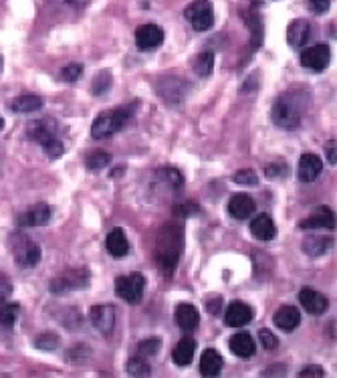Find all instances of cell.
<instances>
[{
	"label": "cell",
	"mask_w": 337,
	"mask_h": 378,
	"mask_svg": "<svg viewBox=\"0 0 337 378\" xmlns=\"http://www.w3.org/2000/svg\"><path fill=\"white\" fill-rule=\"evenodd\" d=\"M307 97L301 95V91H287L283 93L275 106H273V112L271 117L273 121L279 126V128H285V130H295L299 128L301 121H303V115L307 112Z\"/></svg>",
	"instance_id": "obj_1"
},
{
	"label": "cell",
	"mask_w": 337,
	"mask_h": 378,
	"mask_svg": "<svg viewBox=\"0 0 337 378\" xmlns=\"http://www.w3.org/2000/svg\"><path fill=\"white\" fill-rule=\"evenodd\" d=\"M132 115H134V108H115V110L99 114L91 126V138L93 140L110 138L132 119Z\"/></svg>",
	"instance_id": "obj_2"
},
{
	"label": "cell",
	"mask_w": 337,
	"mask_h": 378,
	"mask_svg": "<svg viewBox=\"0 0 337 378\" xmlns=\"http://www.w3.org/2000/svg\"><path fill=\"white\" fill-rule=\"evenodd\" d=\"M29 138L38 142L51 158H59L65 152L63 142L57 138V123L53 119H38L35 123H31Z\"/></svg>",
	"instance_id": "obj_3"
},
{
	"label": "cell",
	"mask_w": 337,
	"mask_h": 378,
	"mask_svg": "<svg viewBox=\"0 0 337 378\" xmlns=\"http://www.w3.org/2000/svg\"><path fill=\"white\" fill-rule=\"evenodd\" d=\"M174 225H166L164 233L168 235L166 243L162 239H158V251H155V261L160 265L162 271L170 273L174 271V267L178 263V257H180V251H182V237L178 241H172V235H174Z\"/></svg>",
	"instance_id": "obj_4"
},
{
	"label": "cell",
	"mask_w": 337,
	"mask_h": 378,
	"mask_svg": "<svg viewBox=\"0 0 337 378\" xmlns=\"http://www.w3.org/2000/svg\"><path fill=\"white\" fill-rule=\"evenodd\" d=\"M146 292V277L142 273H129L115 279V294L127 303H140Z\"/></svg>",
	"instance_id": "obj_5"
},
{
	"label": "cell",
	"mask_w": 337,
	"mask_h": 378,
	"mask_svg": "<svg viewBox=\"0 0 337 378\" xmlns=\"http://www.w3.org/2000/svg\"><path fill=\"white\" fill-rule=\"evenodd\" d=\"M186 21L192 25L194 31L204 33L208 29H212L214 25V8L210 0H194L188 4V8L184 10Z\"/></svg>",
	"instance_id": "obj_6"
},
{
	"label": "cell",
	"mask_w": 337,
	"mask_h": 378,
	"mask_svg": "<svg viewBox=\"0 0 337 378\" xmlns=\"http://www.w3.org/2000/svg\"><path fill=\"white\" fill-rule=\"evenodd\" d=\"M329 61H332V49L327 45H313L301 51V65L307 67L309 71L321 73L327 69Z\"/></svg>",
	"instance_id": "obj_7"
},
{
	"label": "cell",
	"mask_w": 337,
	"mask_h": 378,
	"mask_svg": "<svg viewBox=\"0 0 337 378\" xmlns=\"http://www.w3.org/2000/svg\"><path fill=\"white\" fill-rule=\"evenodd\" d=\"M87 279H89V273L85 269H79L73 273H65V275H59L51 281V292L55 296H63V294H69L77 287H85L87 285Z\"/></svg>",
	"instance_id": "obj_8"
},
{
	"label": "cell",
	"mask_w": 337,
	"mask_h": 378,
	"mask_svg": "<svg viewBox=\"0 0 337 378\" xmlns=\"http://www.w3.org/2000/svg\"><path fill=\"white\" fill-rule=\"evenodd\" d=\"M253 318H255V311L249 303L232 302L226 307L225 324L228 328H242L249 322H253Z\"/></svg>",
	"instance_id": "obj_9"
},
{
	"label": "cell",
	"mask_w": 337,
	"mask_h": 378,
	"mask_svg": "<svg viewBox=\"0 0 337 378\" xmlns=\"http://www.w3.org/2000/svg\"><path fill=\"white\" fill-rule=\"evenodd\" d=\"M164 43V31L158 25H142L136 31V45L140 51H153Z\"/></svg>",
	"instance_id": "obj_10"
},
{
	"label": "cell",
	"mask_w": 337,
	"mask_h": 378,
	"mask_svg": "<svg viewBox=\"0 0 337 378\" xmlns=\"http://www.w3.org/2000/svg\"><path fill=\"white\" fill-rule=\"evenodd\" d=\"M89 320L101 334H110L115 326V309L113 305H93L89 309Z\"/></svg>",
	"instance_id": "obj_11"
},
{
	"label": "cell",
	"mask_w": 337,
	"mask_h": 378,
	"mask_svg": "<svg viewBox=\"0 0 337 378\" xmlns=\"http://www.w3.org/2000/svg\"><path fill=\"white\" fill-rule=\"evenodd\" d=\"M299 302L301 305L305 307V311L313 314V316H321L327 311L329 307V302L323 294H319L317 290L313 287H303L299 292Z\"/></svg>",
	"instance_id": "obj_12"
},
{
	"label": "cell",
	"mask_w": 337,
	"mask_h": 378,
	"mask_svg": "<svg viewBox=\"0 0 337 378\" xmlns=\"http://www.w3.org/2000/svg\"><path fill=\"white\" fill-rule=\"evenodd\" d=\"M257 209V202L249 196V194H234L230 200H228V213L232 219L236 221H247L253 217Z\"/></svg>",
	"instance_id": "obj_13"
},
{
	"label": "cell",
	"mask_w": 337,
	"mask_h": 378,
	"mask_svg": "<svg viewBox=\"0 0 337 378\" xmlns=\"http://www.w3.org/2000/svg\"><path fill=\"white\" fill-rule=\"evenodd\" d=\"M301 228H336V213L329 206H317L299 223Z\"/></svg>",
	"instance_id": "obj_14"
},
{
	"label": "cell",
	"mask_w": 337,
	"mask_h": 378,
	"mask_svg": "<svg viewBox=\"0 0 337 378\" xmlns=\"http://www.w3.org/2000/svg\"><path fill=\"white\" fill-rule=\"evenodd\" d=\"M14 261L23 269H31L40 261V249L33 241H21V245H14Z\"/></svg>",
	"instance_id": "obj_15"
},
{
	"label": "cell",
	"mask_w": 337,
	"mask_h": 378,
	"mask_svg": "<svg viewBox=\"0 0 337 378\" xmlns=\"http://www.w3.org/2000/svg\"><path fill=\"white\" fill-rule=\"evenodd\" d=\"M51 219V206L49 204H35L31 206L27 213H23L18 217V227L23 228H35V227H42L45 223H49Z\"/></svg>",
	"instance_id": "obj_16"
},
{
	"label": "cell",
	"mask_w": 337,
	"mask_h": 378,
	"mask_svg": "<svg viewBox=\"0 0 337 378\" xmlns=\"http://www.w3.org/2000/svg\"><path fill=\"white\" fill-rule=\"evenodd\" d=\"M299 180L301 182H313L323 172V162L317 154H303L299 158Z\"/></svg>",
	"instance_id": "obj_17"
},
{
	"label": "cell",
	"mask_w": 337,
	"mask_h": 378,
	"mask_svg": "<svg viewBox=\"0 0 337 378\" xmlns=\"http://www.w3.org/2000/svg\"><path fill=\"white\" fill-rule=\"evenodd\" d=\"M273 322H275V326H277L279 330H283V332H293V330L299 328L301 311L297 307H293V305H283V307L277 309Z\"/></svg>",
	"instance_id": "obj_18"
},
{
	"label": "cell",
	"mask_w": 337,
	"mask_h": 378,
	"mask_svg": "<svg viewBox=\"0 0 337 378\" xmlns=\"http://www.w3.org/2000/svg\"><path fill=\"white\" fill-rule=\"evenodd\" d=\"M176 324L180 326V330H184V332H192V330H196L198 328V324H200V314H198V309L194 307V305H190V303H180L178 307H176Z\"/></svg>",
	"instance_id": "obj_19"
},
{
	"label": "cell",
	"mask_w": 337,
	"mask_h": 378,
	"mask_svg": "<svg viewBox=\"0 0 337 378\" xmlns=\"http://www.w3.org/2000/svg\"><path fill=\"white\" fill-rule=\"evenodd\" d=\"M228 346H230L232 354H236L238 358H245V360L255 356V350H257V344H255L253 336L249 332H240V334L232 336Z\"/></svg>",
	"instance_id": "obj_20"
},
{
	"label": "cell",
	"mask_w": 337,
	"mask_h": 378,
	"mask_svg": "<svg viewBox=\"0 0 337 378\" xmlns=\"http://www.w3.org/2000/svg\"><path fill=\"white\" fill-rule=\"evenodd\" d=\"M251 233L259 239V241H273L275 235H277V227H275V221L266 215L261 213L253 219L251 223Z\"/></svg>",
	"instance_id": "obj_21"
},
{
	"label": "cell",
	"mask_w": 337,
	"mask_h": 378,
	"mask_svg": "<svg viewBox=\"0 0 337 378\" xmlns=\"http://www.w3.org/2000/svg\"><path fill=\"white\" fill-rule=\"evenodd\" d=\"M223 356L221 352H216L214 348H208L204 350L202 358H200V373L202 377H219L221 370H223Z\"/></svg>",
	"instance_id": "obj_22"
},
{
	"label": "cell",
	"mask_w": 337,
	"mask_h": 378,
	"mask_svg": "<svg viewBox=\"0 0 337 378\" xmlns=\"http://www.w3.org/2000/svg\"><path fill=\"white\" fill-rule=\"evenodd\" d=\"M309 37H311V27H309V23H307L305 19L293 21V23L289 25V29H287V40H289V45L295 47V49L303 47Z\"/></svg>",
	"instance_id": "obj_23"
},
{
	"label": "cell",
	"mask_w": 337,
	"mask_h": 378,
	"mask_svg": "<svg viewBox=\"0 0 337 378\" xmlns=\"http://www.w3.org/2000/svg\"><path fill=\"white\" fill-rule=\"evenodd\" d=\"M105 247L108 251L112 253L113 257H125L129 253V243H127V237L121 228H113L112 233L108 235L105 239Z\"/></svg>",
	"instance_id": "obj_24"
},
{
	"label": "cell",
	"mask_w": 337,
	"mask_h": 378,
	"mask_svg": "<svg viewBox=\"0 0 337 378\" xmlns=\"http://www.w3.org/2000/svg\"><path fill=\"white\" fill-rule=\"evenodd\" d=\"M10 110L14 114H33V112H38V110H42V97H38L35 93L18 95L10 104Z\"/></svg>",
	"instance_id": "obj_25"
},
{
	"label": "cell",
	"mask_w": 337,
	"mask_h": 378,
	"mask_svg": "<svg viewBox=\"0 0 337 378\" xmlns=\"http://www.w3.org/2000/svg\"><path fill=\"white\" fill-rule=\"evenodd\" d=\"M194 352H196V342L192 338H182L176 344V348L172 352V358L178 366H188L194 360Z\"/></svg>",
	"instance_id": "obj_26"
},
{
	"label": "cell",
	"mask_w": 337,
	"mask_h": 378,
	"mask_svg": "<svg viewBox=\"0 0 337 378\" xmlns=\"http://www.w3.org/2000/svg\"><path fill=\"white\" fill-rule=\"evenodd\" d=\"M334 247V239L329 237H307L303 241V251L311 257H319L323 253H327Z\"/></svg>",
	"instance_id": "obj_27"
},
{
	"label": "cell",
	"mask_w": 337,
	"mask_h": 378,
	"mask_svg": "<svg viewBox=\"0 0 337 378\" xmlns=\"http://www.w3.org/2000/svg\"><path fill=\"white\" fill-rule=\"evenodd\" d=\"M214 69V53L212 51H202L194 59V71L200 77H206Z\"/></svg>",
	"instance_id": "obj_28"
},
{
	"label": "cell",
	"mask_w": 337,
	"mask_h": 378,
	"mask_svg": "<svg viewBox=\"0 0 337 378\" xmlns=\"http://www.w3.org/2000/svg\"><path fill=\"white\" fill-rule=\"evenodd\" d=\"M21 314V305L14 302H0V324L4 328H12Z\"/></svg>",
	"instance_id": "obj_29"
},
{
	"label": "cell",
	"mask_w": 337,
	"mask_h": 378,
	"mask_svg": "<svg viewBox=\"0 0 337 378\" xmlns=\"http://www.w3.org/2000/svg\"><path fill=\"white\" fill-rule=\"evenodd\" d=\"M87 168L89 170H93V172H97V170H103L110 162H112V154H108V152H91L89 156H87Z\"/></svg>",
	"instance_id": "obj_30"
},
{
	"label": "cell",
	"mask_w": 337,
	"mask_h": 378,
	"mask_svg": "<svg viewBox=\"0 0 337 378\" xmlns=\"http://www.w3.org/2000/svg\"><path fill=\"white\" fill-rule=\"evenodd\" d=\"M127 373H129L132 377H150L151 366L148 364V360H146V358L136 356V358H132V360H129V364H127Z\"/></svg>",
	"instance_id": "obj_31"
},
{
	"label": "cell",
	"mask_w": 337,
	"mask_h": 378,
	"mask_svg": "<svg viewBox=\"0 0 337 378\" xmlns=\"http://www.w3.org/2000/svg\"><path fill=\"white\" fill-rule=\"evenodd\" d=\"M247 23H249V27H251V31H253V35H255L253 49H257V47L262 43V31H264V29H262V19L257 14V12H253V14H249Z\"/></svg>",
	"instance_id": "obj_32"
},
{
	"label": "cell",
	"mask_w": 337,
	"mask_h": 378,
	"mask_svg": "<svg viewBox=\"0 0 337 378\" xmlns=\"http://www.w3.org/2000/svg\"><path fill=\"white\" fill-rule=\"evenodd\" d=\"M160 346H162V340L160 338H148V340H144L140 346H138V356H142V358H150L153 356L158 350H160Z\"/></svg>",
	"instance_id": "obj_33"
},
{
	"label": "cell",
	"mask_w": 337,
	"mask_h": 378,
	"mask_svg": "<svg viewBox=\"0 0 337 378\" xmlns=\"http://www.w3.org/2000/svg\"><path fill=\"white\" fill-rule=\"evenodd\" d=\"M232 180L236 182V185H242V187H255V185H259V178H257V172L255 170H238L234 176H232Z\"/></svg>",
	"instance_id": "obj_34"
},
{
	"label": "cell",
	"mask_w": 337,
	"mask_h": 378,
	"mask_svg": "<svg viewBox=\"0 0 337 378\" xmlns=\"http://www.w3.org/2000/svg\"><path fill=\"white\" fill-rule=\"evenodd\" d=\"M158 174H162V176H166L164 180L172 187V189H180L182 185H184V178H182V174L176 170V168H162Z\"/></svg>",
	"instance_id": "obj_35"
},
{
	"label": "cell",
	"mask_w": 337,
	"mask_h": 378,
	"mask_svg": "<svg viewBox=\"0 0 337 378\" xmlns=\"http://www.w3.org/2000/svg\"><path fill=\"white\" fill-rule=\"evenodd\" d=\"M83 73V65L81 63H69L61 69V79L67 81V83H73Z\"/></svg>",
	"instance_id": "obj_36"
},
{
	"label": "cell",
	"mask_w": 337,
	"mask_h": 378,
	"mask_svg": "<svg viewBox=\"0 0 337 378\" xmlns=\"http://www.w3.org/2000/svg\"><path fill=\"white\" fill-rule=\"evenodd\" d=\"M110 87H112V73H108V71H103L93 81V93L95 95H103Z\"/></svg>",
	"instance_id": "obj_37"
},
{
	"label": "cell",
	"mask_w": 337,
	"mask_h": 378,
	"mask_svg": "<svg viewBox=\"0 0 337 378\" xmlns=\"http://www.w3.org/2000/svg\"><path fill=\"white\" fill-rule=\"evenodd\" d=\"M35 346L38 350H57L59 348V336L55 334H42L35 340Z\"/></svg>",
	"instance_id": "obj_38"
},
{
	"label": "cell",
	"mask_w": 337,
	"mask_h": 378,
	"mask_svg": "<svg viewBox=\"0 0 337 378\" xmlns=\"http://www.w3.org/2000/svg\"><path fill=\"white\" fill-rule=\"evenodd\" d=\"M259 340H261V346L264 350H275V348L279 346L277 336H275L271 330H266V328H262L261 332H259Z\"/></svg>",
	"instance_id": "obj_39"
},
{
	"label": "cell",
	"mask_w": 337,
	"mask_h": 378,
	"mask_svg": "<svg viewBox=\"0 0 337 378\" xmlns=\"http://www.w3.org/2000/svg\"><path fill=\"white\" fill-rule=\"evenodd\" d=\"M289 172V168H287V164H273V166H269L266 170H264V174L269 176V178H281L283 174H287Z\"/></svg>",
	"instance_id": "obj_40"
},
{
	"label": "cell",
	"mask_w": 337,
	"mask_h": 378,
	"mask_svg": "<svg viewBox=\"0 0 337 378\" xmlns=\"http://www.w3.org/2000/svg\"><path fill=\"white\" fill-rule=\"evenodd\" d=\"M309 6H311V10L313 12H327L329 10V6H332V0H309Z\"/></svg>",
	"instance_id": "obj_41"
},
{
	"label": "cell",
	"mask_w": 337,
	"mask_h": 378,
	"mask_svg": "<svg viewBox=\"0 0 337 378\" xmlns=\"http://www.w3.org/2000/svg\"><path fill=\"white\" fill-rule=\"evenodd\" d=\"M325 373H323V368L321 366H307V368H303L299 373L301 378H315V377H323Z\"/></svg>",
	"instance_id": "obj_42"
},
{
	"label": "cell",
	"mask_w": 337,
	"mask_h": 378,
	"mask_svg": "<svg viewBox=\"0 0 337 378\" xmlns=\"http://www.w3.org/2000/svg\"><path fill=\"white\" fill-rule=\"evenodd\" d=\"M12 292V287H10V283L0 275V302H6V298H8V294Z\"/></svg>",
	"instance_id": "obj_43"
},
{
	"label": "cell",
	"mask_w": 337,
	"mask_h": 378,
	"mask_svg": "<svg viewBox=\"0 0 337 378\" xmlns=\"http://www.w3.org/2000/svg\"><path fill=\"white\" fill-rule=\"evenodd\" d=\"M325 154H327V160H329V164H337V150H336V140L334 142H327V146H325Z\"/></svg>",
	"instance_id": "obj_44"
},
{
	"label": "cell",
	"mask_w": 337,
	"mask_h": 378,
	"mask_svg": "<svg viewBox=\"0 0 337 378\" xmlns=\"http://www.w3.org/2000/svg\"><path fill=\"white\" fill-rule=\"evenodd\" d=\"M198 206L196 204H182V206H176V215H182V217H188V215H196Z\"/></svg>",
	"instance_id": "obj_45"
},
{
	"label": "cell",
	"mask_w": 337,
	"mask_h": 378,
	"mask_svg": "<svg viewBox=\"0 0 337 378\" xmlns=\"http://www.w3.org/2000/svg\"><path fill=\"white\" fill-rule=\"evenodd\" d=\"M221 305H223V298H214V300L208 302V311H210L212 316H216V314L221 311Z\"/></svg>",
	"instance_id": "obj_46"
},
{
	"label": "cell",
	"mask_w": 337,
	"mask_h": 378,
	"mask_svg": "<svg viewBox=\"0 0 337 378\" xmlns=\"http://www.w3.org/2000/svg\"><path fill=\"white\" fill-rule=\"evenodd\" d=\"M2 69H4V59H2V55H0V75H2Z\"/></svg>",
	"instance_id": "obj_47"
},
{
	"label": "cell",
	"mask_w": 337,
	"mask_h": 378,
	"mask_svg": "<svg viewBox=\"0 0 337 378\" xmlns=\"http://www.w3.org/2000/svg\"><path fill=\"white\" fill-rule=\"evenodd\" d=\"M2 128H4V119L0 117V132H2Z\"/></svg>",
	"instance_id": "obj_48"
},
{
	"label": "cell",
	"mask_w": 337,
	"mask_h": 378,
	"mask_svg": "<svg viewBox=\"0 0 337 378\" xmlns=\"http://www.w3.org/2000/svg\"><path fill=\"white\" fill-rule=\"evenodd\" d=\"M65 2H73V0H65Z\"/></svg>",
	"instance_id": "obj_49"
}]
</instances>
